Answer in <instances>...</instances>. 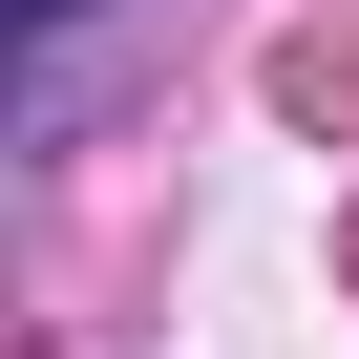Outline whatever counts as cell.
I'll list each match as a JSON object with an SVG mask.
<instances>
[{"label":"cell","mask_w":359,"mask_h":359,"mask_svg":"<svg viewBox=\"0 0 359 359\" xmlns=\"http://www.w3.org/2000/svg\"><path fill=\"white\" fill-rule=\"evenodd\" d=\"M22 22H64V0H22Z\"/></svg>","instance_id":"6da1fadb"}]
</instances>
